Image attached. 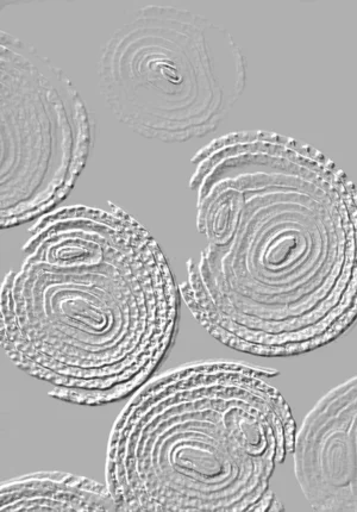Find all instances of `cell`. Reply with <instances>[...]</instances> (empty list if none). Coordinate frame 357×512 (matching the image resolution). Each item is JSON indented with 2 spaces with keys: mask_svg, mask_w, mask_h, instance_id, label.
<instances>
[{
  "mask_svg": "<svg viewBox=\"0 0 357 512\" xmlns=\"http://www.w3.org/2000/svg\"><path fill=\"white\" fill-rule=\"evenodd\" d=\"M2 512H119L108 487L66 472H35L4 480Z\"/></svg>",
  "mask_w": 357,
  "mask_h": 512,
  "instance_id": "obj_7",
  "label": "cell"
},
{
  "mask_svg": "<svg viewBox=\"0 0 357 512\" xmlns=\"http://www.w3.org/2000/svg\"><path fill=\"white\" fill-rule=\"evenodd\" d=\"M67 206L30 231L0 287V343L59 401L105 407L153 379L179 334L181 297L158 242L135 218Z\"/></svg>",
  "mask_w": 357,
  "mask_h": 512,
  "instance_id": "obj_2",
  "label": "cell"
},
{
  "mask_svg": "<svg viewBox=\"0 0 357 512\" xmlns=\"http://www.w3.org/2000/svg\"><path fill=\"white\" fill-rule=\"evenodd\" d=\"M99 86L144 139L187 142L214 133L247 85V60L227 29L190 11L148 6L106 43Z\"/></svg>",
  "mask_w": 357,
  "mask_h": 512,
  "instance_id": "obj_4",
  "label": "cell"
},
{
  "mask_svg": "<svg viewBox=\"0 0 357 512\" xmlns=\"http://www.w3.org/2000/svg\"><path fill=\"white\" fill-rule=\"evenodd\" d=\"M197 227L181 297L212 337L262 358L329 345L357 322V187L293 137L241 131L191 160Z\"/></svg>",
  "mask_w": 357,
  "mask_h": 512,
  "instance_id": "obj_1",
  "label": "cell"
},
{
  "mask_svg": "<svg viewBox=\"0 0 357 512\" xmlns=\"http://www.w3.org/2000/svg\"><path fill=\"white\" fill-rule=\"evenodd\" d=\"M275 368L193 361L156 374L118 415L105 479L119 512H280L275 467L297 424Z\"/></svg>",
  "mask_w": 357,
  "mask_h": 512,
  "instance_id": "obj_3",
  "label": "cell"
},
{
  "mask_svg": "<svg viewBox=\"0 0 357 512\" xmlns=\"http://www.w3.org/2000/svg\"><path fill=\"white\" fill-rule=\"evenodd\" d=\"M292 457L294 476L313 511L357 512V374L308 412Z\"/></svg>",
  "mask_w": 357,
  "mask_h": 512,
  "instance_id": "obj_6",
  "label": "cell"
},
{
  "mask_svg": "<svg viewBox=\"0 0 357 512\" xmlns=\"http://www.w3.org/2000/svg\"><path fill=\"white\" fill-rule=\"evenodd\" d=\"M20 46L28 81L24 85L18 67L24 99L2 87L12 98L2 95V229L52 214L83 173L95 136L70 79L34 47L23 41Z\"/></svg>",
  "mask_w": 357,
  "mask_h": 512,
  "instance_id": "obj_5",
  "label": "cell"
}]
</instances>
